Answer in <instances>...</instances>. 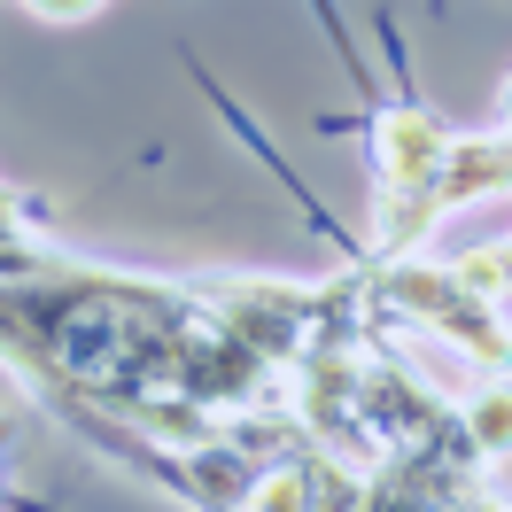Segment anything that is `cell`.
I'll use <instances>...</instances> for the list:
<instances>
[{
	"instance_id": "1",
	"label": "cell",
	"mask_w": 512,
	"mask_h": 512,
	"mask_svg": "<svg viewBox=\"0 0 512 512\" xmlns=\"http://www.w3.org/2000/svg\"><path fill=\"white\" fill-rule=\"evenodd\" d=\"M505 187V132H481V140H443V163L427 179V202L435 210H458L474 194H497Z\"/></svg>"
},
{
	"instance_id": "2",
	"label": "cell",
	"mask_w": 512,
	"mask_h": 512,
	"mask_svg": "<svg viewBox=\"0 0 512 512\" xmlns=\"http://www.w3.org/2000/svg\"><path fill=\"white\" fill-rule=\"evenodd\" d=\"M450 288L466 295L474 311H505V241H489V249H466L450 264Z\"/></svg>"
},
{
	"instance_id": "3",
	"label": "cell",
	"mask_w": 512,
	"mask_h": 512,
	"mask_svg": "<svg viewBox=\"0 0 512 512\" xmlns=\"http://www.w3.org/2000/svg\"><path fill=\"white\" fill-rule=\"evenodd\" d=\"M466 435L481 443L489 466L505 458V381H497V373H489V388H474V404H466Z\"/></svg>"
},
{
	"instance_id": "4",
	"label": "cell",
	"mask_w": 512,
	"mask_h": 512,
	"mask_svg": "<svg viewBox=\"0 0 512 512\" xmlns=\"http://www.w3.org/2000/svg\"><path fill=\"white\" fill-rule=\"evenodd\" d=\"M241 505H264V512H280V505H311V489H303V474H264V489H241Z\"/></svg>"
},
{
	"instance_id": "5",
	"label": "cell",
	"mask_w": 512,
	"mask_h": 512,
	"mask_svg": "<svg viewBox=\"0 0 512 512\" xmlns=\"http://www.w3.org/2000/svg\"><path fill=\"white\" fill-rule=\"evenodd\" d=\"M32 16H47V24H78V16H94L101 0H24Z\"/></svg>"
}]
</instances>
